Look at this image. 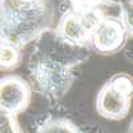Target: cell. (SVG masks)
<instances>
[{"mask_svg":"<svg viewBox=\"0 0 133 133\" xmlns=\"http://www.w3.org/2000/svg\"><path fill=\"white\" fill-rule=\"evenodd\" d=\"M56 11L49 0H2L0 40L21 49L55 28Z\"/></svg>","mask_w":133,"mask_h":133,"instance_id":"6da1fadb","label":"cell"},{"mask_svg":"<svg viewBox=\"0 0 133 133\" xmlns=\"http://www.w3.org/2000/svg\"><path fill=\"white\" fill-rule=\"evenodd\" d=\"M79 63L66 60L57 51L40 48L29 60V77L36 91L49 97H61L73 81V66Z\"/></svg>","mask_w":133,"mask_h":133,"instance_id":"7a4b0ae2","label":"cell"},{"mask_svg":"<svg viewBox=\"0 0 133 133\" xmlns=\"http://www.w3.org/2000/svg\"><path fill=\"white\" fill-rule=\"evenodd\" d=\"M105 15L104 8L100 7H71L53 28L55 37L77 48L89 45L95 28Z\"/></svg>","mask_w":133,"mask_h":133,"instance_id":"3957f363","label":"cell"},{"mask_svg":"<svg viewBox=\"0 0 133 133\" xmlns=\"http://www.w3.org/2000/svg\"><path fill=\"white\" fill-rule=\"evenodd\" d=\"M132 77L125 73L115 75L98 92V113L112 120L123 118L128 115L132 98Z\"/></svg>","mask_w":133,"mask_h":133,"instance_id":"277c9868","label":"cell"},{"mask_svg":"<svg viewBox=\"0 0 133 133\" xmlns=\"http://www.w3.org/2000/svg\"><path fill=\"white\" fill-rule=\"evenodd\" d=\"M129 36L132 35L120 16L105 15L95 28L89 45L101 55H110L123 48Z\"/></svg>","mask_w":133,"mask_h":133,"instance_id":"5b68a950","label":"cell"},{"mask_svg":"<svg viewBox=\"0 0 133 133\" xmlns=\"http://www.w3.org/2000/svg\"><path fill=\"white\" fill-rule=\"evenodd\" d=\"M31 97L28 84L17 76H7L0 80V107L11 113H20L27 108Z\"/></svg>","mask_w":133,"mask_h":133,"instance_id":"8992f818","label":"cell"},{"mask_svg":"<svg viewBox=\"0 0 133 133\" xmlns=\"http://www.w3.org/2000/svg\"><path fill=\"white\" fill-rule=\"evenodd\" d=\"M20 63V49L0 40V69H12Z\"/></svg>","mask_w":133,"mask_h":133,"instance_id":"52a82bcc","label":"cell"},{"mask_svg":"<svg viewBox=\"0 0 133 133\" xmlns=\"http://www.w3.org/2000/svg\"><path fill=\"white\" fill-rule=\"evenodd\" d=\"M37 133H81L72 123L61 118H53L44 123Z\"/></svg>","mask_w":133,"mask_h":133,"instance_id":"ba28073f","label":"cell"},{"mask_svg":"<svg viewBox=\"0 0 133 133\" xmlns=\"http://www.w3.org/2000/svg\"><path fill=\"white\" fill-rule=\"evenodd\" d=\"M0 133H20L14 113L0 107Z\"/></svg>","mask_w":133,"mask_h":133,"instance_id":"9c48e42d","label":"cell"},{"mask_svg":"<svg viewBox=\"0 0 133 133\" xmlns=\"http://www.w3.org/2000/svg\"><path fill=\"white\" fill-rule=\"evenodd\" d=\"M71 7H100L104 8L107 5L113 4L112 0H69Z\"/></svg>","mask_w":133,"mask_h":133,"instance_id":"30bf717a","label":"cell"},{"mask_svg":"<svg viewBox=\"0 0 133 133\" xmlns=\"http://www.w3.org/2000/svg\"><path fill=\"white\" fill-rule=\"evenodd\" d=\"M0 2H2V0H0Z\"/></svg>","mask_w":133,"mask_h":133,"instance_id":"8fae6325","label":"cell"}]
</instances>
